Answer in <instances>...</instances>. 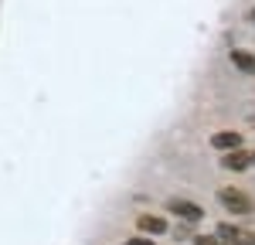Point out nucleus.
<instances>
[{
    "instance_id": "423d86ee",
    "label": "nucleus",
    "mask_w": 255,
    "mask_h": 245,
    "mask_svg": "<svg viewBox=\"0 0 255 245\" xmlns=\"http://www.w3.org/2000/svg\"><path fill=\"white\" fill-rule=\"evenodd\" d=\"M139 232H150V235H163L167 232V222L157 218V215H139Z\"/></svg>"
},
{
    "instance_id": "9d476101",
    "label": "nucleus",
    "mask_w": 255,
    "mask_h": 245,
    "mask_svg": "<svg viewBox=\"0 0 255 245\" xmlns=\"http://www.w3.org/2000/svg\"><path fill=\"white\" fill-rule=\"evenodd\" d=\"M249 17H252V20H255V7H252V14H249Z\"/></svg>"
},
{
    "instance_id": "f257e3e1",
    "label": "nucleus",
    "mask_w": 255,
    "mask_h": 245,
    "mask_svg": "<svg viewBox=\"0 0 255 245\" xmlns=\"http://www.w3.org/2000/svg\"><path fill=\"white\" fill-rule=\"evenodd\" d=\"M218 201L225 204L232 215H249V211H252V198H249L245 191H238V187H221V191H218Z\"/></svg>"
},
{
    "instance_id": "0eeeda50",
    "label": "nucleus",
    "mask_w": 255,
    "mask_h": 245,
    "mask_svg": "<svg viewBox=\"0 0 255 245\" xmlns=\"http://www.w3.org/2000/svg\"><path fill=\"white\" fill-rule=\"evenodd\" d=\"M232 65H235L238 72H249V75H252L255 72V55H249V51H232Z\"/></svg>"
},
{
    "instance_id": "7ed1b4c3",
    "label": "nucleus",
    "mask_w": 255,
    "mask_h": 245,
    "mask_svg": "<svg viewBox=\"0 0 255 245\" xmlns=\"http://www.w3.org/2000/svg\"><path fill=\"white\" fill-rule=\"evenodd\" d=\"M167 208L174 211L177 218H184V222H201V218H204L201 204H191V201H184V198H170V201H167Z\"/></svg>"
},
{
    "instance_id": "39448f33",
    "label": "nucleus",
    "mask_w": 255,
    "mask_h": 245,
    "mask_svg": "<svg viewBox=\"0 0 255 245\" xmlns=\"http://www.w3.org/2000/svg\"><path fill=\"white\" fill-rule=\"evenodd\" d=\"M211 146H215V150H225V153H228V150H242V136L232 133V129H225V133H215V136H211Z\"/></svg>"
},
{
    "instance_id": "6e6552de",
    "label": "nucleus",
    "mask_w": 255,
    "mask_h": 245,
    "mask_svg": "<svg viewBox=\"0 0 255 245\" xmlns=\"http://www.w3.org/2000/svg\"><path fill=\"white\" fill-rule=\"evenodd\" d=\"M194 245H228V242H225L221 235H197Z\"/></svg>"
},
{
    "instance_id": "20e7f679",
    "label": "nucleus",
    "mask_w": 255,
    "mask_h": 245,
    "mask_svg": "<svg viewBox=\"0 0 255 245\" xmlns=\"http://www.w3.org/2000/svg\"><path fill=\"white\" fill-rule=\"evenodd\" d=\"M221 163H225L228 170H245V167H252V153H249V150H228V153L221 157Z\"/></svg>"
},
{
    "instance_id": "1a4fd4ad",
    "label": "nucleus",
    "mask_w": 255,
    "mask_h": 245,
    "mask_svg": "<svg viewBox=\"0 0 255 245\" xmlns=\"http://www.w3.org/2000/svg\"><path fill=\"white\" fill-rule=\"evenodd\" d=\"M126 245H157V242H150V239L143 235V239H129V242H126Z\"/></svg>"
},
{
    "instance_id": "f03ea898",
    "label": "nucleus",
    "mask_w": 255,
    "mask_h": 245,
    "mask_svg": "<svg viewBox=\"0 0 255 245\" xmlns=\"http://www.w3.org/2000/svg\"><path fill=\"white\" fill-rule=\"evenodd\" d=\"M218 235L225 239V242L232 245H255V232H249V228H238V225H218Z\"/></svg>"
}]
</instances>
